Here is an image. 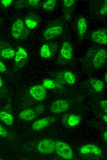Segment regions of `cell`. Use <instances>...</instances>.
<instances>
[{
  "instance_id": "cell-23",
  "label": "cell",
  "mask_w": 107,
  "mask_h": 160,
  "mask_svg": "<svg viewBox=\"0 0 107 160\" xmlns=\"http://www.w3.org/2000/svg\"><path fill=\"white\" fill-rule=\"evenodd\" d=\"M64 77L66 82L69 85H73L75 83L76 78L75 75L72 72L65 71L64 74Z\"/></svg>"
},
{
  "instance_id": "cell-10",
  "label": "cell",
  "mask_w": 107,
  "mask_h": 160,
  "mask_svg": "<svg viewBox=\"0 0 107 160\" xmlns=\"http://www.w3.org/2000/svg\"><path fill=\"white\" fill-rule=\"evenodd\" d=\"M69 107V104L66 101L60 99L53 102L50 106V109L53 114H59L67 110Z\"/></svg>"
},
{
  "instance_id": "cell-26",
  "label": "cell",
  "mask_w": 107,
  "mask_h": 160,
  "mask_svg": "<svg viewBox=\"0 0 107 160\" xmlns=\"http://www.w3.org/2000/svg\"><path fill=\"white\" fill-rule=\"evenodd\" d=\"M74 0H64L63 1V5L64 7L69 8L73 6L75 3Z\"/></svg>"
},
{
  "instance_id": "cell-35",
  "label": "cell",
  "mask_w": 107,
  "mask_h": 160,
  "mask_svg": "<svg viewBox=\"0 0 107 160\" xmlns=\"http://www.w3.org/2000/svg\"><path fill=\"white\" fill-rule=\"evenodd\" d=\"M104 78H105V82H107V73H106V74H105V75Z\"/></svg>"
},
{
  "instance_id": "cell-27",
  "label": "cell",
  "mask_w": 107,
  "mask_h": 160,
  "mask_svg": "<svg viewBox=\"0 0 107 160\" xmlns=\"http://www.w3.org/2000/svg\"><path fill=\"white\" fill-rule=\"evenodd\" d=\"M107 12V0H105L102 7L100 9L99 13L101 15L106 14Z\"/></svg>"
},
{
  "instance_id": "cell-22",
  "label": "cell",
  "mask_w": 107,
  "mask_h": 160,
  "mask_svg": "<svg viewBox=\"0 0 107 160\" xmlns=\"http://www.w3.org/2000/svg\"><path fill=\"white\" fill-rule=\"evenodd\" d=\"M57 1L56 0H48L43 4L42 7L43 9L48 11H51L55 8Z\"/></svg>"
},
{
  "instance_id": "cell-5",
  "label": "cell",
  "mask_w": 107,
  "mask_h": 160,
  "mask_svg": "<svg viewBox=\"0 0 107 160\" xmlns=\"http://www.w3.org/2000/svg\"><path fill=\"white\" fill-rule=\"evenodd\" d=\"M107 60V52L103 48L100 49L95 53L92 59V64L96 69L101 68L105 63Z\"/></svg>"
},
{
  "instance_id": "cell-31",
  "label": "cell",
  "mask_w": 107,
  "mask_h": 160,
  "mask_svg": "<svg viewBox=\"0 0 107 160\" xmlns=\"http://www.w3.org/2000/svg\"><path fill=\"white\" fill-rule=\"evenodd\" d=\"M7 70L6 67L5 65L0 60V72L4 73Z\"/></svg>"
},
{
  "instance_id": "cell-24",
  "label": "cell",
  "mask_w": 107,
  "mask_h": 160,
  "mask_svg": "<svg viewBox=\"0 0 107 160\" xmlns=\"http://www.w3.org/2000/svg\"><path fill=\"white\" fill-rule=\"evenodd\" d=\"M42 86L45 88L49 89L54 88L56 86L55 82L50 79H46L44 80L42 82Z\"/></svg>"
},
{
  "instance_id": "cell-8",
  "label": "cell",
  "mask_w": 107,
  "mask_h": 160,
  "mask_svg": "<svg viewBox=\"0 0 107 160\" xmlns=\"http://www.w3.org/2000/svg\"><path fill=\"white\" fill-rule=\"evenodd\" d=\"M56 121V119L54 117H45L34 122L32 124L31 128L34 130H39L50 126Z\"/></svg>"
},
{
  "instance_id": "cell-34",
  "label": "cell",
  "mask_w": 107,
  "mask_h": 160,
  "mask_svg": "<svg viewBox=\"0 0 107 160\" xmlns=\"http://www.w3.org/2000/svg\"><path fill=\"white\" fill-rule=\"evenodd\" d=\"M3 82L2 78L0 76V88L2 87V86L3 85Z\"/></svg>"
},
{
  "instance_id": "cell-18",
  "label": "cell",
  "mask_w": 107,
  "mask_h": 160,
  "mask_svg": "<svg viewBox=\"0 0 107 160\" xmlns=\"http://www.w3.org/2000/svg\"><path fill=\"white\" fill-rule=\"evenodd\" d=\"M77 27L78 35L81 37H83L85 34L87 29V24L85 18L81 17L78 19Z\"/></svg>"
},
{
  "instance_id": "cell-21",
  "label": "cell",
  "mask_w": 107,
  "mask_h": 160,
  "mask_svg": "<svg viewBox=\"0 0 107 160\" xmlns=\"http://www.w3.org/2000/svg\"><path fill=\"white\" fill-rule=\"evenodd\" d=\"M39 54L41 57L46 58H50L52 55L49 46L46 44H43L41 46Z\"/></svg>"
},
{
  "instance_id": "cell-19",
  "label": "cell",
  "mask_w": 107,
  "mask_h": 160,
  "mask_svg": "<svg viewBox=\"0 0 107 160\" xmlns=\"http://www.w3.org/2000/svg\"><path fill=\"white\" fill-rule=\"evenodd\" d=\"M16 52L10 47H6L2 48L0 50V56L4 58L11 59L14 57Z\"/></svg>"
},
{
  "instance_id": "cell-16",
  "label": "cell",
  "mask_w": 107,
  "mask_h": 160,
  "mask_svg": "<svg viewBox=\"0 0 107 160\" xmlns=\"http://www.w3.org/2000/svg\"><path fill=\"white\" fill-rule=\"evenodd\" d=\"M39 17L34 14H30L26 16L25 20V23L28 28L34 29L38 25L39 22Z\"/></svg>"
},
{
  "instance_id": "cell-32",
  "label": "cell",
  "mask_w": 107,
  "mask_h": 160,
  "mask_svg": "<svg viewBox=\"0 0 107 160\" xmlns=\"http://www.w3.org/2000/svg\"><path fill=\"white\" fill-rule=\"evenodd\" d=\"M103 138L105 142H107V131H105L104 132L103 134Z\"/></svg>"
},
{
  "instance_id": "cell-33",
  "label": "cell",
  "mask_w": 107,
  "mask_h": 160,
  "mask_svg": "<svg viewBox=\"0 0 107 160\" xmlns=\"http://www.w3.org/2000/svg\"><path fill=\"white\" fill-rule=\"evenodd\" d=\"M103 120L105 122H107V114H105L102 117Z\"/></svg>"
},
{
  "instance_id": "cell-7",
  "label": "cell",
  "mask_w": 107,
  "mask_h": 160,
  "mask_svg": "<svg viewBox=\"0 0 107 160\" xmlns=\"http://www.w3.org/2000/svg\"><path fill=\"white\" fill-rule=\"evenodd\" d=\"M30 93L32 97L38 101H42L46 97L47 93L46 88L41 85L32 86L30 89Z\"/></svg>"
},
{
  "instance_id": "cell-20",
  "label": "cell",
  "mask_w": 107,
  "mask_h": 160,
  "mask_svg": "<svg viewBox=\"0 0 107 160\" xmlns=\"http://www.w3.org/2000/svg\"><path fill=\"white\" fill-rule=\"evenodd\" d=\"M91 85L95 91H101L104 87V83L100 80L95 78H92L90 80Z\"/></svg>"
},
{
  "instance_id": "cell-17",
  "label": "cell",
  "mask_w": 107,
  "mask_h": 160,
  "mask_svg": "<svg viewBox=\"0 0 107 160\" xmlns=\"http://www.w3.org/2000/svg\"><path fill=\"white\" fill-rule=\"evenodd\" d=\"M0 120L8 126L12 125L14 123V118L11 113L6 110L0 111Z\"/></svg>"
},
{
  "instance_id": "cell-6",
  "label": "cell",
  "mask_w": 107,
  "mask_h": 160,
  "mask_svg": "<svg viewBox=\"0 0 107 160\" xmlns=\"http://www.w3.org/2000/svg\"><path fill=\"white\" fill-rule=\"evenodd\" d=\"M63 31V27L59 25L49 27L43 32V38L47 40L52 39L60 35Z\"/></svg>"
},
{
  "instance_id": "cell-4",
  "label": "cell",
  "mask_w": 107,
  "mask_h": 160,
  "mask_svg": "<svg viewBox=\"0 0 107 160\" xmlns=\"http://www.w3.org/2000/svg\"><path fill=\"white\" fill-rule=\"evenodd\" d=\"M28 58V54L26 50L22 47H18L14 56L15 70L19 69L22 67L26 63Z\"/></svg>"
},
{
  "instance_id": "cell-28",
  "label": "cell",
  "mask_w": 107,
  "mask_h": 160,
  "mask_svg": "<svg viewBox=\"0 0 107 160\" xmlns=\"http://www.w3.org/2000/svg\"><path fill=\"white\" fill-rule=\"evenodd\" d=\"M29 33V31L28 29L26 26H25L19 39H25L28 36Z\"/></svg>"
},
{
  "instance_id": "cell-15",
  "label": "cell",
  "mask_w": 107,
  "mask_h": 160,
  "mask_svg": "<svg viewBox=\"0 0 107 160\" xmlns=\"http://www.w3.org/2000/svg\"><path fill=\"white\" fill-rule=\"evenodd\" d=\"M39 0H19L15 3V6L17 8L30 7L37 8L40 6L41 2Z\"/></svg>"
},
{
  "instance_id": "cell-11",
  "label": "cell",
  "mask_w": 107,
  "mask_h": 160,
  "mask_svg": "<svg viewBox=\"0 0 107 160\" xmlns=\"http://www.w3.org/2000/svg\"><path fill=\"white\" fill-rule=\"evenodd\" d=\"M25 26L23 21L21 19H18L15 21L12 25L11 30L13 38H20Z\"/></svg>"
},
{
  "instance_id": "cell-14",
  "label": "cell",
  "mask_w": 107,
  "mask_h": 160,
  "mask_svg": "<svg viewBox=\"0 0 107 160\" xmlns=\"http://www.w3.org/2000/svg\"><path fill=\"white\" fill-rule=\"evenodd\" d=\"M62 122L69 127H74L79 125L81 122V118L78 115L70 114L62 119Z\"/></svg>"
},
{
  "instance_id": "cell-29",
  "label": "cell",
  "mask_w": 107,
  "mask_h": 160,
  "mask_svg": "<svg viewBox=\"0 0 107 160\" xmlns=\"http://www.w3.org/2000/svg\"><path fill=\"white\" fill-rule=\"evenodd\" d=\"M100 106L104 111L107 112V101L106 100H104L101 101L99 102Z\"/></svg>"
},
{
  "instance_id": "cell-30",
  "label": "cell",
  "mask_w": 107,
  "mask_h": 160,
  "mask_svg": "<svg viewBox=\"0 0 107 160\" xmlns=\"http://www.w3.org/2000/svg\"><path fill=\"white\" fill-rule=\"evenodd\" d=\"M13 2L12 0H2L1 3L4 7L7 8Z\"/></svg>"
},
{
  "instance_id": "cell-12",
  "label": "cell",
  "mask_w": 107,
  "mask_h": 160,
  "mask_svg": "<svg viewBox=\"0 0 107 160\" xmlns=\"http://www.w3.org/2000/svg\"><path fill=\"white\" fill-rule=\"evenodd\" d=\"M80 153L82 154H93L95 155H101L102 150L96 146L91 144L84 145L80 147Z\"/></svg>"
},
{
  "instance_id": "cell-3",
  "label": "cell",
  "mask_w": 107,
  "mask_h": 160,
  "mask_svg": "<svg viewBox=\"0 0 107 160\" xmlns=\"http://www.w3.org/2000/svg\"><path fill=\"white\" fill-rule=\"evenodd\" d=\"M37 148L38 150L41 153L50 154L55 151V142L50 139H44L38 142Z\"/></svg>"
},
{
  "instance_id": "cell-2",
  "label": "cell",
  "mask_w": 107,
  "mask_h": 160,
  "mask_svg": "<svg viewBox=\"0 0 107 160\" xmlns=\"http://www.w3.org/2000/svg\"><path fill=\"white\" fill-rule=\"evenodd\" d=\"M55 142V151L58 155L65 159H70L72 158L73 151L68 144L60 140H57Z\"/></svg>"
},
{
  "instance_id": "cell-9",
  "label": "cell",
  "mask_w": 107,
  "mask_h": 160,
  "mask_svg": "<svg viewBox=\"0 0 107 160\" xmlns=\"http://www.w3.org/2000/svg\"><path fill=\"white\" fill-rule=\"evenodd\" d=\"M91 40L99 44L106 45L107 44V30L100 29L95 30L90 34Z\"/></svg>"
},
{
  "instance_id": "cell-1",
  "label": "cell",
  "mask_w": 107,
  "mask_h": 160,
  "mask_svg": "<svg viewBox=\"0 0 107 160\" xmlns=\"http://www.w3.org/2000/svg\"><path fill=\"white\" fill-rule=\"evenodd\" d=\"M45 109L43 104H40L31 108L22 111L18 115V118L21 120L30 121L35 119L43 112Z\"/></svg>"
},
{
  "instance_id": "cell-25",
  "label": "cell",
  "mask_w": 107,
  "mask_h": 160,
  "mask_svg": "<svg viewBox=\"0 0 107 160\" xmlns=\"http://www.w3.org/2000/svg\"><path fill=\"white\" fill-rule=\"evenodd\" d=\"M0 136L4 138H6L8 136V131L1 124H0Z\"/></svg>"
},
{
  "instance_id": "cell-13",
  "label": "cell",
  "mask_w": 107,
  "mask_h": 160,
  "mask_svg": "<svg viewBox=\"0 0 107 160\" xmlns=\"http://www.w3.org/2000/svg\"><path fill=\"white\" fill-rule=\"evenodd\" d=\"M60 54L64 58L67 59L71 58L73 55V50L71 44L68 42H64L62 44Z\"/></svg>"
}]
</instances>
